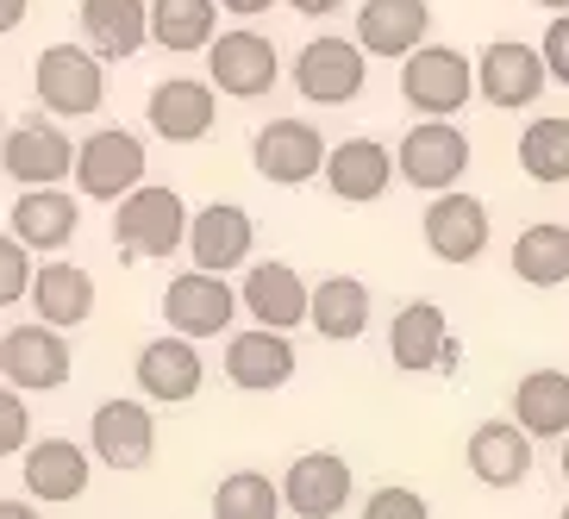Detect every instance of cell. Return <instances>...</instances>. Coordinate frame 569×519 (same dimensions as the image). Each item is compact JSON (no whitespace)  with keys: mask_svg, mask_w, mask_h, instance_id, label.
I'll use <instances>...</instances> for the list:
<instances>
[{"mask_svg":"<svg viewBox=\"0 0 569 519\" xmlns=\"http://www.w3.org/2000/svg\"><path fill=\"white\" fill-rule=\"evenodd\" d=\"M463 169H469V138L457 132L451 119H419L413 132L401 138V151H395V176H407V182L426 188V194L457 188Z\"/></svg>","mask_w":569,"mask_h":519,"instance_id":"8","label":"cell"},{"mask_svg":"<svg viewBox=\"0 0 569 519\" xmlns=\"http://www.w3.org/2000/svg\"><path fill=\"white\" fill-rule=\"evenodd\" d=\"M538 57H545V69H551V82H563V88H569V13H551Z\"/></svg>","mask_w":569,"mask_h":519,"instance_id":"38","label":"cell"},{"mask_svg":"<svg viewBox=\"0 0 569 519\" xmlns=\"http://www.w3.org/2000/svg\"><path fill=\"white\" fill-rule=\"evenodd\" d=\"M188 257H194V269H213V276H232L238 263H251L257 251V226L251 213L238 201H213L201 207V213L188 219Z\"/></svg>","mask_w":569,"mask_h":519,"instance_id":"16","label":"cell"},{"mask_svg":"<svg viewBox=\"0 0 569 519\" xmlns=\"http://www.w3.org/2000/svg\"><path fill=\"white\" fill-rule=\"evenodd\" d=\"M519 169L545 188L569 182V119L563 113H545L526 126V138H519Z\"/></svg>","mask_w":569,"mask_h":519,"instance_id":"33","label":"cell"},{"mask_svg":"<svg viewBox=\"0 0 569 519\" xmlns=\"http://www.w3.org/2000/svg\"><path fill=\"white\" fill-rule=\"evenodd\" d=\"M82 38L101 63H126L151 44V0H82Z\"/></svg>","mask_w":569,"mask_h":519,"instance_id":"25","label":"cell"},{"mask_svg":"<svg viewBox=\"0 0 569 519\" xmlns=\"http://www.w3.org/2000/svg\"><path fill=\"white\" fill-rule=\"evenodd\" d=\"M545 82H551V69H545L538 44H526V38H495V44L476 57V94H482L488 107H501V113L538 107Z\"/></svg>","mask_w":569,"mask_h":519,"instance_id":"6","label":"cell"},{"mask_svg":"<svg viewBox=\"0 0 569 519\" xmlns=\"http://www.w3.org/2000/svg\"><path fill=\"white\" fill-rule=\"evenodd\" d=\"M388 357H395V369H407V376H419V369H451L457 338H451V326H445V307L407 301L401 313H395V326H388Z\"/></svg>","mask_w":569,"mask_h":519,"instance_id":"20","label":"cell"},{"mask_svg":"<svg viewBox=\"0 0 569 519\" xmlns=\"http://www.w3.org/2000/svg\"><path fill=\"white\" fill-rule=\"evenodd\" d=\"M351 488L357 476L338 451H301L282 476V507L301 519H338L351 507Z\"/></svg>","mask_w":569,"mask_h":519,"instance_id":"14","label":"cell"},{"mask_svg":"<svg viewBox=\"0 0 569 519\" xmlns=\"http://www.w3.org/2000/svg\"><path fill=\"white\" fill-rule=\"evenodd\" d=\"M388 182H395V151L376 144V138H345V144L326 151V188H332L338 201L369 207L388 194Z\"/></svg>","mask_w":569,"mask_h":519,"instance_id":"24","label":"cell"},{"mask_svg":"<svg viewBox=\"0 0 569 519\" xmlns=\"http://www.w3.org/2000/svg\"><path fill=\"white\" fill-rule=\"evenodd\" d=\"M432 32V0H363L357 7V44L363 57H407Z\"/></svg>","mask_w":569,"mask_h":519,"instance_id":"23","label":"cell"},{"mask_svg":"<svg viewBox=\"0 0 569 519\" xmlns=\"http://www.w3.org/2000/svg\"><path fill=\"white\" fill-rule=\"evenodd\" d=\"M0 519H38V507H26V501H0Z\"/></svg>","mask_w":569,"mask_h":519,"instance_id":"42","label":"cell"},{"mask_svg":"<svg viewBox=\"0 0 569 519\" xmlns=\"http://www.w3.org/2000/svg\"><path fill=\"white\" fill-rule=\"evenodd\" d=\"M219 32V0H151V44L169 57L207 51Z\"/></svg>","mask_w":569,"mask_h":519,"instance_id":"31","label":"cell"},{"mask_svg":"<svg viewBox=\"0 0 569 519\" xmlns=\"http://www.w3.org/2000/svg\"><path fill=\"white\" fill-rule=\"evenodd\" d=\"M144 182V138L126 126H101L76 144V188L88 201H119Z\"/></svg>","mask_w":569,"mask_h":519,"instance_id":"5","label":"cell"},{"mask_svg":"<svg viewBox=\"0 0 569 519\" xmlns=\"http://www.w3.org/2000/svg\"><path fill=\"white\" fill-rule=\"evenodd\" d=\"M513 276L526 288H557L569 282V226L557 219H538L513 238Z\"/></svg>","mask_w":569,"mask_h":519,"instance_id":"32","label":"cell"},{"mask_svg":"<svg viewBox=\"0 0 569 519\" xmlns=\"http://www.w3.org/2000/svg\"><path fill=\"white\" fill-rule=\"evenodd\" d=\"M82 226V207L69 201L63 188H26L13 201V238L26 251H63Z\"/></svg>","mask_w":569,"mask_h":519,"instance_id":"28","label":"cell"},{"mask_svg":"<svg viewBox=\"0 0 569 519\" xmlns=\"http://www.w3.org/2000/svg\"><path fill=\"white\" fill-rule=\"evenodd\" d=\"M232 313H238V295L213 269H188V276H176L163 288V319H169V332H182V338H219L232 326Z\"/></svg>","mask_w":569,"mask_h":519,"instance_id":"13","label":"cell"},{"mask_svg":"<svg viewBox=\"0 0 569 519\" xmlns=\"http://www.w3.org/2000/svg\"><path fill=\"white\" fill-rule=\"evenodd\" d=\"M357 519H432V507H426V495H419V488L388 482V488H376V495H369Z\"/></svg>","mask_w":569,"mask_h":519,"instance_id":"36","label":"cell"},{"mask_svg":"<svg viewBox=\"0 0 569 519\" xmlns=\"http://www.w3.org/2000/svg\"><path fill=\"white\" fill-rule=\"evenodd\" d=\"M513 419L532 438H563L569 432V369H532L513 388Z\"/></svg>","mask_w":569,"mask_h":519,"instance_id":"30","label":"cell"},{"mask_svg":"<svg viewBox=\"0 0 569 519\" xmlns=\"http://www.w3.org/2000/svg\"><path fill=\"white\" fill-rule=\"evenodd\" d=\"M463 463H469V476L488 482V488H519L532 476V432H526L519 419H488V426L469 432Z\"/></svg>","mask_w":569,"mask_h":519,"instance_id":"21","label":"cell"},{"mask_svg":"<svg viewBox=\"0 0 569 519\" xmlns=\"http://www.w3.org/2000/svg\"><path fill=\"white\" fill-rule=\"evenodd\" d=\"M326 138H319V126H307V119H269L263 132L251 138V163L263 182L276 188H301L313 182L319 169H326Z\"/></svg>","mask_w":569,"mask_h":519,"instance_id":"10","label":"cell"},{"mask_svg":"<svg viewBox=\"0 0 569 519\" xmlns=\"http://www.w3.org/2000/svg\"><path fill=\"white\" fill-rule=\"evenodd\" d=\"M557 519H569V507H563V513H557Z\"/></svg>","mask_w":569,"mask_h":519,"instance_id":"45","label":"cell"},{"mask_svg":"<svg viewBox=\"0 0 569 519\" xmlns=\"http://www.w3.org/2000/svg\"><path fill=\"white\" fill-rule=\"evenodd\" d=\"M213 519H282V482L263 469H238L213 488Z\"/></svg>","mask_w":569,"mask_h":519,"instance_id":"34","label":"cell"},{"mask_svg":"<svg viewBox=\"0 0 569 519\" xmlns=\"http://www.w3.org/2000/svg\"><path fill=\"white\" fill-rule=\"evenodd\" d=\"M188 238V201L176 188H151L138 182L132 194H119L113 207V244L132 263H151V257H176Z\"/></svg>","mask_w":569,"mask_h":519,"instance_id":"1","label":"cell"},{"mask_svg":"<svg viewBox=\"0 0 569 519\" xmlns=\"http://www.w3.org/2000/svg\"><path fill=\"white\" fill-rule=\"evenodd\" d=\"M88 463H94V451H82L76 438H38V445H26V463H19V476H26V495L32 501H76L88 488Z\"/></svg>","mask_w":569,"mask_h":519,"instance_id":"26","label":"cell"},{"mask_svg":"<svg viewBox=\"0 0 569 519\" xmlns=\"http://www.w3.org/2000/svg\"><path fill=\"white\" fill-rule=\"evenodd\" d=\"M207 82L219 94H232V101H263L269 88L282 82V57L269 44L263 32L251 26H238V32H213L207 44Z\"/></svg>","mask_w":569,"mask_h":519,"instance_id":"4","label":"cell"},{"mask_svg":"<svg viewBox=\"0 0 569 519\" xmlns=\"http://www.w3.org/2000/svg\"><path fill=\"white\" fill-rule=\"evenodd\" d=\"M88 451L101 457L107 469H144L157 451V419L144 401H132V395H113V401L94 407V419H88Z\"/></svg>","mask_w":569,"mask_h":519,"instance_id":"11","label":"cell"},{"mask_svg":"<svg viewBox=\"0 0 569 519\" xmlns=\"http://www.w3.org/2000/svg\"><path fill=\"white\" fill-rule=\"evenodd\" d=\"M288 7H295V13H307V19H326V13H338L345 0H288Z\"/></svg>","mask_w":569,"mask_h":519,"instance_id":"40","label":"cell"},{"mask_svg":"<svg viewBox=\"0 0 569 519\" xmlns=\"http://www.w3.org/2000/svg\"><path fill=\"white\" fill-rule=\"evenodd\" d=\"M32 88H38L44 113L88 119V113H101V101H107V63L88 44H51L32 69Z\"/></svg>","mask_w":569,"mask_h":519,"instance_id":"2","label":"cell"},{"mask_svg":"<svg viewBox=\"0 0 569 519\" xmlns=\"http://www.w3.org/2000/svg\"><path fill=\"white\" fill-rule=\"evenodd\" d=\"M26 301L38 307L44 326L76 332V326H88V313H94V276H88L82 263H44V269H32Z\"/></svg>","mask_w":569,"mask_h":519,"instance_id":"27","label":"cell"},{"mask_svg":"<svg viewBox=\"0 0 569 519\" xmlns=\"http://www.w3.org/2000/svg\"><path fill=\"white\" fill-rule=\"evenodd\" d=\"M532 7H551V13H569V0H532Z\"/></svg>","mask_w":569,"mask_h":519,"instance_id":"43","label":"cell"},{"mask_svg":"<svg viewBox=\"0 0 569 519\" xmlns=\"http://www.w3.org/2000/svg\"><path fill=\"white\" fill-rule=\"evenodd\" d=\"M219 7H226V13H238V19H251V13H269L276 0H219Z\"/></svg>","mask_w":569,"mask_h":519,"instance_id":"41","label":"cell"},{"mask_svg":"<svg viewBox=\"0 0 569 519\" xmlns=\"http://www.w3.org/2000/svg\"><path fill=\"white\" fill-rule=\"evenodd\" d=\"M488 207L463 188H445L432 207H426V244H432L438 263H476L488 251Z\"/></svg>","mask_w":569,"mask_h":519,"instance_id":"19","label":"cell"},{"mask_svg":"<svg viewBox=\"0 0 569 519\" xmlns=\"http://www.w3.org/2000/svg\"><path fill=\"white\" fill-rule=\"evenodd\" d=\"M26 7H32V0H0V32H19V26H26Z\"/></svg>","mask_w":569,"mask_h":519,"instance_id":"39","label":"cell"},{"mask_svg":"<svg viewBox=\"0 0 569 519\" xmlns=\"http://www.w3.org/2000/svg\"><path fill=\"white\" fill-rule=\"evenodd\" d=\"M307 326H313L319 338H332V345L363 338V326H369V288L357 282V276H326V282L307 295Z\"/></svg>","mask_w":569,"mask_h":519,"instance_id":"29","label":"cell"},{"mask_svg":"<svg viewBox=\"0 0 569 519\" xmlns=\"http://www.w3.org/2000/svg\"><path fill=\"white\" fill-rule=\"evenodd\" d=\"M0 169L19 188H57L76 169V144L57 132L51 119H19L13 132H0Z\"/></svg>","mask_w":569,"mask_h":519,"instance_id":"12","label":"cell"},{"mask_svg":"<svg viewBox=\"0 0 569 519\" xmlns=\"http://www.w3.org/2000/svg\"><path fill=\"white\" fill-rule=\"evenodd\" d=\"M144 119H151V132L163 138V144H201L219 119V88L194 82V76H169V82L151 88Z\"/></svg>","mask_w":569,"mask_h":519,"instance_id":"17","label":"cell"},{"mask_svg":"<svg viewBox=\"0 0 569 519\" xmlns=\"http://www.w3.org/2000/svg\"><path fill=\"white\" fill-rule=\"evenodd\" d=\"M401 94L407 107H419V119H451L476 94V69L451 44H419L401 57Z\"/></svg>","mask_w":569,"mask_h":519,"instance_id":"3","label":"cell"},{"mask_svg":"<svg viewBox=\"0 0 569 519\" xmlns=\"http://www.w3.org/2000/svg\"><path fill=\"white\" fill-rule=\"evenodd\" d=\"M363 82H369V57L357 38H313L295 57V88L313 107H351L363 94Z\"/></svg>","mask_w":569,"mask_h":519,"instance_id":"7","label":"cell"},{"mask_svg":"<svg viewBox=\"0 0 569 519\" xmlns=\"http://www.w3.org/2000/svg\"><path fill=\"white\" fill-rule=\"evenodd\" d=\"M307 295H313V288L301 282V269H295V263H276V257H263V263L244 269L238 307H244L257 326H269V332H295V326L307 319Z\"/></svg>","mask_w":569,"mask_h":519,"instance_id":"18","label":"cell"},{"mask_svg":"<svg viewBox=\"0 0 569 519\" xmlns=\"http://www.w3.org/2000/svg\"><path fill=\"white\" fill-rule=\"evenodd\" d=\"M201 382H207V363H201V351H194V338L163 332L138 351V395H144V401L188 407L201 395Z\"/></svg>","mask_w":569,"mask_h":519,"instance_id":"15","label":"cell"},{"mask_svg":"<svg viewBox=\"0 0 569 519\" xmlns=\"http://www.w3.org/2000/svg\"><path fill=\"white\" fill-rule=\"evenodd\" d=\"M295 345L288 332H269V326H251V332H238L226 345V382L244 388V395H276V388L295 376Z\"/></svg>","mask_w":569,"mask_h":519,"instance_id":"22","label":"cell"},{"mask_svg":"<svg viewBox=\"0 0 569 519\" xmlns=\"http://www.w3.org/2000/svg\"><path fill=\"white\" fill-rule=\"evenodd\" d=\"M69 338L57 326H13L0 332V376L19 388V395H44V388H63L69 382Z\"/></svg>","mask_w":569,"mask_h":519,"instance_id":"9","label":"cell"},{"mask_svg":"<svg viewBox=\"0 0 569 519\" xmlns=\"http://www.w3.org/2000/svg\"><path fill=\"white\" fill-rule=\"evenodd\" d=\"M563 482H569V432H563Z\"/></svg>","mask_w":569,"mask_h":519,"instance_id":"44","label":"cell"},{"mask_svg":"<svg viewBox=\"0 0 569 519\" xmlns=\"http://www.w3.org/2000/svg\"><path fill=\"white\" fill-rule=\"evenodd\" d=\"M32 445V407L13 382H0V457H19Z\"/></svg>","mask_w":569,"mask_h":519,"instance_id":"35","label":"cell"},{"mask_svg":"<svg viewBox=\"0 0 569 519\" xmlns=\"http://www.w3.org/2000/svg\"><path fill=\"white\" fill-rule=\"evenodd\" d=\"M26 288H32V257L13 232H0V307L26 301Z\"/></svg>","mask_w":569,"mask_h":519,"instance_id":"37","label":"cell"}]
</instances>
